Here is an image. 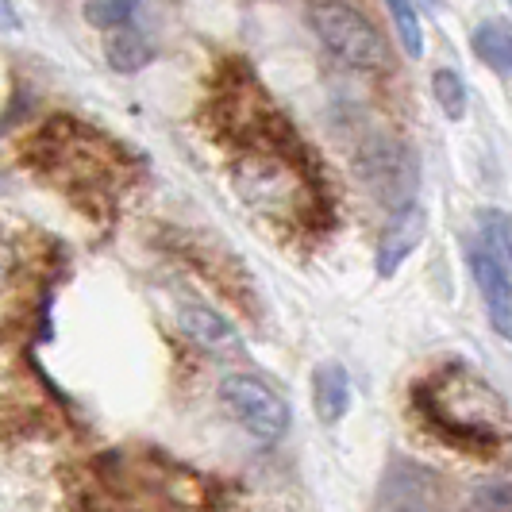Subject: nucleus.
I'll list each match as a JSON object with an SVG mask.
<instances>
[{"label":"nucleus","mask_w":512,"mask_h":512,"mask_svg":"<svg viewBox=\"0 0 512 512\" xmlns=\"http://www.w3.org/2000/svg\"><path fill=\"white\" fill-rule=\"evenodd\" d=\"M12 274H16V251H12V243L0 235V289L12 282Z\"/></svg>","instance_id":"dca6fc26"},{"label":"nucleus","mask_w":512,"mask_h":512,"mask_svg":"<svg viewBox=\"0 0 512 512\" xmlns=\"http://www.w3.org/2000/svg\"><path fill=\"white\" fill-rule=\"evenodd\" d=\"M416 409L466 455H489L509 439V409L478 374L451 366L416 385Z\"/></svg>","instance_id":"f257e3e1"},{"label":"nucleus","mask_w":512,"mask_h":512,"mask_svg":"<svg viewBox=\"0 0 512 512\" xmlns=\"http://www.w3.org/2000/svg\"><path fill=\"white\" fill-rule=\"evenodd\" d=\"M432 97H436V104L443 108V116L447 120H462L466 116V81H462L459 70H436V77H432Z\"/></svg>","instance_id":"ddd939ff"},{"label":"nucleus","mask_w":512,"mask_h":512,"mask_svg":"<svg viewBox=\"0 0 512 512\" xmlns=\"http://www.w3.org/2000/svg\"><path fill=\"white\" fill-rule=\"evenodd\" d=\"M0 31H20V12L12 0H0Z\"/></svg>","instance_id":"f3484780"},{"label":"nucleus","mask_w":512,"mask_h":512,"mask_svg":"<svg viewBox=\"0 0 512 512\" xmlns=\"http://www.w3.org/2000/svg\"><path fill=\"white\" fill-rule=\"evenodd\" d=\"M474 54L493 74H512V24L505 20H486L474 27Z\"/></svg>","instance_id":"1a4fd4ad"},{"label":"nucleus","mask_w":512,"mask_h":512,"mask_svg":"<svg viewBox=\"0 0 512 512\" xmlns=\"http://www.w3.org/2000/svg\"><path fill=\"white\" fill-rule=\"evenodd\" d=\"M220 401L239 420V428L251 432L258 443H274L289 432V405L282 401V393L270 389L262 378L231 374L220 382Z\"/></svg>","instance_id":"20e7f679"},{"label":"nucleus","mask_w":512,"mask_h":512,"mask_svg":"<svg viewBox=\"0 0 512 512\" xmlns=\"http://www.w3.org/2000/svg\"><path fill=\"white\" fill-rule=\"evenodd\" d=\"M466 512H512V482H486L466 497Z\"/></svg>","instance_id":"2eb2a0df"},{"label":"nucleus","mask_w":512,"mask_h":512,"mask_svg":"<svg viewBox=\"0 0 512 512\" xmlns=\"http://www.w3.org/2000/svg\"><path fill=\"white\" fill-rule=\"evenodd\" d=\"M389 512H436V509H432V501H424V497L416 501V497H412V501H397Z\"/></svg>","instance_id":"a211bd4d"},{"label":"nucleus","mask_w":512,"mask_h":512,"mask_svg":"<svg viewBox=\"0 0 512 512\" xmlns=\"http://www.w3.org/2000/svg\"><path fill=\"white\" fill-rule=\"evenodd\" d=\"M389 12H393V24H397V35H401V47L409 58H420L424 54V27H420V12L412 0H385Z\"/></svg>","instance_id":"4468645a"},{"label":"nucleus","mask_w":512,"mask_h":512,"mask_svg":"<svg viewBox=\"0 0 512 512\" xmlns=\"http://www.w3.org/2000/svg\"><path fill=\"white\" fill-rule=\"evenodd\" d=\"M143 0H85V20L101 31H124Z\"/></svg>","instance_id":"f8f14e48"},{"label":"nucleus","mask_w":512,"mask_h":512,"mask_svg":"<svg viewBox=\"0 0 512 512\" xmlns=\"http://www.w3.org/2000/svg\"><path fill=\"white\" fill-rule=\"evenodd\" d=\"M178 324H181V332L189 335L197 347H205V351H216V355H231V351H239V332L231 328V320H224L216 308L181 305Z\"/></svg>","instance_id":"0eeeda50"},{"label":"nucleus","mask_w":512,"mask_h":512,"mask_svg":"<svg viewBox=\"0 0 512 512\" xmlns=\"http://www.w3.org/2000/svg\"><path fill=\"white\" fill-rule=\"evenodd\" d=\"M355 170L366 181V189L385 201V205L405 208L412 205V193H416V158L409 154L405 143H397L393 135H374L359 147L355 158Z\"/></svg>","instance_id":"7ed1b4c3"},{"label":"nucleus","mask_w":512,"mask_h":512,"mask_svg":"<svg viewBox=\"0 0 512 512\" xmlns=\"http://www.w3.org/2000/svg\"><path fill=\"white\" fill-rule=\"evenodd\" d=\"M312 31L328 51L351 66V70H385V39L382 31L362 16L347 0H316L312 12Z\"/></svg>","instance_id":"f03ea898"},{"label":"nucleus","mask_w":512,"mask_h":512,"mask_svg":"<svg viewBox=\"0 0 512 512\" xmlns=\"http://www.w3.org/2000/svg\"><path fill=\"white\" fill-rule=\"evenodd\" d=\"M470 274L478 282V293H482V305H486L493 332L501 339H512V282L501 274V266L482 247L470 251Z\"/></svg>","instance_id":"423d86ee"},{"label":"nucleus","mask_w":512,"mask_h":512,"mask_svg":"<svg viewBox=\"0 0 512 512\" xmlns=\"http://www.w3.org/2000/svg\"><path fill=\"white\" fill-rule=\"evenodd\" d=\"M312 405H316V416L324 424L343 420V412L351 405V378H347V370L339 362L316 366V374H312Z\"/></svg>","instance_id":"6e6552de"},{"label":"nucleus","mask_w":512,"mask_h":512,"mask_svg":"<svg viewBox=\"0 0 512 512\" xmlns=\"http://www.w3.org/2000/svg\"><path fill=\"white\" fill-rule=\"evenodd\" d=\"M482 239H486L482 251L501 266V274L512 282V220L497 208H486L482 212Z\"/></svg>","instance_id":"9b49d317"},{"label":"nucleus","mask_w":512,"mask_h":512,"mask_svg":"<svg viewBox=\"0 0 512 512\" xmlns=\"http://www.w3.org/2000/svg\"><path fill=\"white\" fill-rule=\"evenodd\" d=\"M104 58H108V66H112L116 74H139V70L154 58V51L143 35H135V31L124 27V31H108Z\"/></svg>","instance_id":"9d476101"},{"label":"nucleus","mask_w":512,"mask_h":512,"mask_svg":"<svg viewBox=\"0 0 512 512\" xmlns=\"http://www.w3.org/2000/svg\"><path fill=\"white\" fill-rule=\"evenodd\" d=\"M424 231H428V212L416 201L393 212L389 228L382 231V243H378V278H393L401 270V262L420 247Z\"/></svg>","instance_id":"39448f33"}]
</instances>
